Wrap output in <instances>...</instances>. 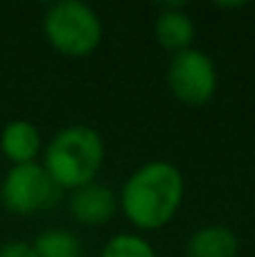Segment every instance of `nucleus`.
<instances>
[{
	"mask_svg": "<svg viewBox=\"0 0 255 257\" xmlns=\"http://www.w3.org/2000/svg\"><path fill=\"white\" fill-rule=\"evenodd\" d=\"M183 194L181 169L167 160H152L126 178L117 205L138 230H158L174 219Z\"/></svg>",
	"mask_w": 255,
	"mask_h": 257,
	"instance_id": "f257e3e1",
	"label": "nucleus"
},
{
	"mask_svg": "<svg viewBox=\"0 0 255 257\" xmlns=\"http://www.w3.org/2000/svg\"><path fill=\"white\" fill-rule=\"evenodd\" d=\"M104 163V142L97 131L84 124L66 126L48 142L43 169L59 190H79L95 183Z\"/></svg>",
	"mask_w": 255,
	"mask_h": 257,
	"instance_id": "f03ea898",
	"label": "nucleus"
},
{
	"mask_svg": "<svg viewBox=\"0 0 255 257\" xmlns=\"http://www.w3.org/2000/svg\"><path fill=\"white\" fill-rule=\"evenodd\" d=\"M43 32L59 54L84 59L93 54L102 41V21L86 3L63 0L45 12Z\"/></svg>",
	"mask_w": 255,
	"mask_h": 257,
	"instance_id": "7ed1b4c3",
	"label": "nucleus"
},
{
	"mask_svg": "<svg viewBox=\"0 0 255 257\" xmlns=\"http://www.w3.org/2000/svg\"><path fill=\"white\" fill-rule=\"evenodd\" d=\"M59 199V187L39 163L12 165L0 185V203L12 214H27L48 210Z\"/></svg>",
	"mask_w": 255,
	"mask_h": 257,
	"instance_id": "20e7f679",
	"label": "nucleus"
},
{
	"mask_svg": "<svg viewBox=\"0 0 255 257\" xmlns=\"http://www.w3.org/2000/svg\"><path fill=\"white\" fill-rule=\"evenodd\" d=\"M167 84L181 104L203 106L217 93V70L212 59L201 50H183L174 54L167 68Z\"/></svg>",
	"mask_w": 255,
	"mask_h": 257,
	"instance_id": "39448f33",
	"label": "nucleus"
},
{
	"mask_svg": "<svg viewBox=\"0 0 255 257\" xmlns=\"http://www.w3.org/2000/svg\"><path fill=\"white\" fill-rule=\"evenodd\" d=\"M68 208L72 217L84 226H104L115 214L117 196L99 183H88L79 190H72Z\"/></svg>",
	"mask_w": 255,
	"mask_h": 257,
	"instance_id": "423d86ee",
	"label": "nucleus"
},
{
	"mask_svg": "<svg viewBox=\"0 0 255 257\" xmlns=\"http://www.w3.org/2000/svg\"><path fill=\"white\" fill-rule=\"evenodd\" d=\"M156 41L163 50L179 54L192 48L197 27L194 21L183 12V5H163V12L156 21Z\"/></svg>",
	"mask_w": 255,
	"mask_h": 257,
	"instance_id": "0eeeda50",
	"label": "nucleus"
},
{
	"mask_svg": "<svg viewBox=\"0 0 255 257\" xmlns=\"http://www.w3.org/2000/svg\"><path fill=\"white\" fill-rule=\"evenodd\" d=\"M41 133L30 120H12L3 128L0 136V149L5 158L14 165L36 163V156L41 154Z\"/></svg>",
	"mask_w": 255,
	"mask_h": 257,
	"instance_id": "6e6552de",
	"label": "nucleus"
},
{
	"mask_svg": "<svg viewBox=\"0 0 255 257\" xmlns=\"http://www.w3.org/2000/svg\"><path fill=\"white\" fill-rule=\"evenodd\" d=\"M239 241L230 228L206 226L192 232L185 246L188 257H237Z\"/></svg>",
	"mask_w": 255,
	"mask_h": 257,
	"instance_id": "1a4fd4ad",
	"label": "nucleus"
},
{
	"mask_svg": "<svg viewBox=\"0 0 255 257\" xmlns=\"http://www.w3.org/2000/svg\"><path fill=\"white\" fill-rule=\"evenodd\" d=\"M36 257H81V241L66 228H50L36 237Z\"/></svg>",
	"mask_w": 255,
	"mask_h": 257,
	"instance_id": "9d476101",
	"label": "nucleus"
},
{
	"mask_svg": "<svg viewBox=\"0 0 255 257\" xmlns=\"http://www.w3.org/2000/svg\"><path fill=\"white\" fill-rule=\"evenodd\" d=\"M102 257H156V250L147 239L129 232L111 237L102 248Z\"/></svg>",
	"mask_w": 255,
	"mask_h": 257,
	"instance_id": "9b49d317",
	"label": "nucleus"
},
{
	"mask_svg": "<svg viewBox=\"0 0 255 257\" xmlns=\"http://www.w3.org/2000/svg\"><path fill=\"white\" fill-rule=\"evenodd\" d=\"M0 257H36V250L27 241H9L0 248Z\"/></svg>",
	"mask_w": 255,
	"mask_h": 257,
	"instance_id": "f8f14e48",
	"label": "nucleus"
}]
</instances>
